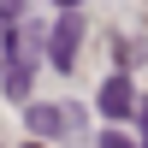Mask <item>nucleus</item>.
<instances>
[{
    "mask_svg": "<svg viewBox=\"0 0 148 148\" xmlns=\"http://www.w3.org/2000/svg\"><path fill=\"white\" fill-rule=\"evenodd\" d=\"M101 148H142V142H130L125 130H107V136H101Z\"/></svg>",
    "mask_w": 148,
    "mask_h": 148,
    "instance_id": "6",
    "label": "nucleus"
},
{
    "mask_svg": "<svg viewBox=\"0 0 148 148\" xmlns=\"http://www.w3.org/2000/svg\"><path fill=\"white\" fill-rule=\"evenodd\" d=\"M95 107H101V113L119 125V119H130V113H136V89H130L125 77H107V83H101V95H95Z\"/></svg>",
    "mask_w": 148,
    "mask_h": 148,
    "instance_id": "3",
    "label": "nucleus"
},
{
    "mask_svg": "<svg viewBox=\"0 0 148 148\" xmlns=\"http://www.w3.org/2000/svg\"><path fill=\"white\" fill-rule=\"evenodd\" d=\"M77 42H83V18H77V6H65L59 24H53V36H47V59H53V71H77Z\"/></svg>",
    "mask_w": 148,
    "mask_h": 148,
    "instance_id": "1",
    "label": "nucleus"
},
{
    "mask_svg": "<svg viewBox=\"0 0 148 148\" xmlns=\"http://www.w3.org/2000/svg\"><path fill=\"white\" fill-rule=\"evenodd\" d=\"M65 125H71V119L59 113V107H30V130H36V136H59Z\"/></svg>",
    "mask_w": 148,
    "mask_h": 148,
    "instance_id": "4",
    "label": "nucleus"
},
{
    "mask_svg": "<svg viewBox=\"0 0 148 148\" xmlns=\"http://www.w3.org/2000/svg\"><path fill=\"white\" fill-rule=\"evenodd\" d=\"M59 6H77V0H59Z\"/></svg>",
    "mask_w": 148,
    "mask_h": 148,
    "instance_id": "9",
    "label": "nucleus"
},
{
    "mask_svg": "<svg viewBox=\"0 0 148 148\" xmlns=\"http://www.w3.org/2000/svg\"><path fill=\"white\" fill-rule=\"evenodd\" d=\"M18 6H24V0H0V12H18Z\"/></svg>",
    "mask_w": 148,
    "mask_h": 148,
    "instance_id": "8",
    "label": "nucleus"
},
{
    "mask_svg": "<svg viewBox=\"0 0 148 148\" xmlns=\"http://www.w3.org/2000/svg\"><path fill=\"white\" fill-rule=\"evenodd\" d=\"M136 119H142V148H148V101L136 107Z\"/></svg>",
    "mask_w": 148,
    "mask_h": 148,
    "instance_id": "7",
    "label": "nucleus"
},
{
    "mask_svg": "<svg viewBox=\"0 0 148 148\" xmlns=\"http://www.w3.org/2000/svg\"><path fill=\"white\" fill-rule=\"evenodd\" d=\"M30 148H42V142H30Z\"/></svg>",
    "mask_w": 148,
    "mask_h": 148,
    "instance_id": "10",
    "label": "nucleus"
},
{
    "mask_svg": "<svg viewBox=\"0 0 148 148\" xmlns=\"http://www.w3.org/2000/svg\"><path fill=\"white\" fill-rule=\"evenodd\" d=\"M18 53V12H0V65H12Z\"/></svg>",
    "mask_w": 148,
    "mask_h": 148,
    "instance_id": "5",
    "label": "nucleus"
},
{
    "mask_svg": "<svg viewBox=\"0 0 148 148\" xmlns=\"http://www.w3.org/2000/svg\"><path fill=\"white\" fill-rule=\"evenodd\" d=\"M0 83H6V95H12V101H24V107H30V83H36V36H24V42H18V53H12V65H0Z\"/></svg>",
    "mask_w": 148,
    "mask_h": 148,
    "instance_id": "2",
    "label": "nucleus"
}]
</instances>
